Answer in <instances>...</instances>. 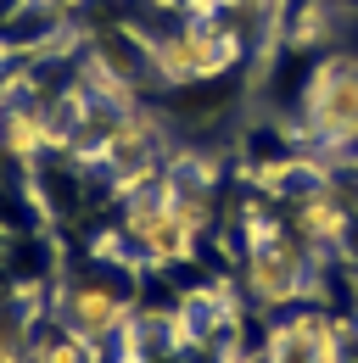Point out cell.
I'll use <instances>...</instances> for the list:
<instances>
[{"label": "cell", "instance_id": "1", "mask_svg": "<svg viewBox=\"0 0 358 363\" xmlns=\"http://www.w3.org/2000/svg\"><path fill=\"white\" fill-rule=\"evenodd\" d=\"M235 56H241L235 28H224L213 17H190V23H179L174 34H163V40L146 45V62H151V73H157L163 84H202V79H219Z\"/></svg>", "mask_w": 358, "mask_h": 363}, {"label": "cell", "instance_id": "3", "mask_svg": "<svg viewBox=\"0 0 358 363\" xmlns=\"http://www.w3.org/2000/svg\"><path fill=\"white\" fill-rule=\"evenodd\" d=\"M264 363H342L336 324H330L325 313H291L286 324L268 330Z\"/></svg>", "mask_w": 358, "mask_h": 363}, {"label": "cell", "instance_id": "5", "mask_svg": "<svg viewBox=\"0 0 358 363\" xmlns=\"http://www.w3.org/2000/svg\"><path fill=\"white\" fill-rule=\"evenodd\" d=\"M62 318H67V330H73L79 341H107L112 330L129 324L124 302H118L112 291H101V285H79V291H67V296H62Z\"/></svg>", "mask_w": 358, "mask_h": 363}, {"label": "cell", "instance_id": "7", "mask_svg": "<svg viewBox=\"0 0 358 363\" xmlns=\"http://www.w3.org/2000/svg\"><path fill=\"white\" fill-rule=\"evenodd\" d=\"M229 6H241V11H264L268 0H229Z\"/></svg>", "mask_w": 358, "mask_h": 363}, {"label": "cell", "instance_id": "4", "mask_svg": "<svg viewBox=\"0 0 358 363\" xmlns=\"http://www.w3.org/2000/svg\"><path fill=\"white\" fill-rule=\"evenodd\" d=\"M246 279H252V296H258V302H291L297 285H303V257H297V246L280 240V235H264L258 252H252Z\"/></svg>", "mask_w": 358, "mask_h": 363}, {"label": "cell", "instance_id": "6", "mask_svg": "<svg viewBox=\"0 0 358 363\" xmlns=\"http://www.w3.org/2000/svg\"><path fill=\"white\" fill-rule=\"evenodd\" d=\"M0 363H28V347H23L17 324H6V313H0Z\"/></svg>", "mask_w": 358, "mask_h": 363}, {"label": "cell", "instance_id": "2", "mask_svg": "<svg viewBox=\"0 0 358 363\" xmlns=\"http://www.w3.org/2000/svg\"><path fill=\"white\" fill-rule=\"evenodd\" d=\"M303 123L325 145H353L358 140V62L336 56L313 73L308 101H303Z\"/></svg>", "mask_w": 358, "mask_h": 363}]
</instances>
